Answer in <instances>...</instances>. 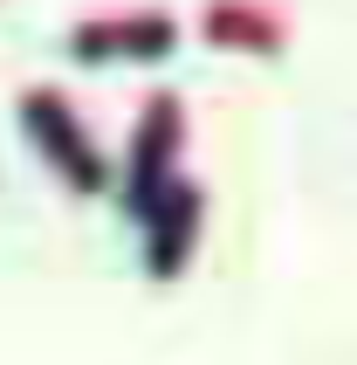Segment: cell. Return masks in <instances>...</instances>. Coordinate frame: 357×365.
Returning a JSON list of instances; mask_svg holds the SVG:
<instances>
[{
  "mask_svg": "<svg viewBox=\"0 0 357 365\" xmlns=\"http://www.w3.org/2000/svg\"><path fill=\"white\" fill-rule=\"evenodd\" d=\"M21 131L35 138V152L55 165L76 193H103V152L82 138L76 110H69L55 90H28V97H21Z\"/></svg>",
  "mask_w": 357,
  "mask_h": 365,
  "instance_id": "1",
  "label": "cell"
},
{
  "mask_svg": "<svg viewBox=\"0 0 357 365\" xmlns=\"http://www.w3.org/2000/svg\"><path fill=\"white\" fill-rule=\"evenodd\" d=\"M172 145H178V103L151 97L138 138H131V214H151V207L178 186L172 180Z\"/></svg>",
  "mask_w": 357,
  "mask_h": 365,
  "instance_id": "2",
  "label": "cell"
},
{
  "mask_svg": "<svg viewBox=\"0 0 357 365\" xmlns=\"http://www.w3.org/2000/svg\"><path fill=\"white\" fill-rule=\"evenodd\" d=\"M172 41H178V28L165 14H110V21H82L76 35H69V48H76L82 62H110V56L151 62V56H165Z\"/></svg>",
  "mask_w": 357,
  "mask_h": 365,
  "instance_id": "3",
  "label": "cell"
},
{
  "mask_svg": "<svg viewBox=\"0 0 357 365\" xmlns=\"http://www.w3.org/2000/svg\"><path fill=\"white\" fill-rule=\"evenodd\" d=\"M193 214H199V193L186 180H178L151 214H138V221L151 227V276H178L186 248H193Z\"/></svg>",
  "mask_w": 357,
  "mask_h": 365,
  "instance_id": "4",
  "label": "cell"
},
{
  "mask_svg": "<svg viewBox=\"0 0 357 365\" xmlns=\"http://www.w3.org/2000/svg\"><path fill=\"white\" fill-rule=\"evenodd\" d=\"M255 7H234V0H220L213 14H206V35L213 41H275V28H255Z\"/></svg>",
  "mask_w": 357,
  "mask_h": 365,
  "instance_id": "5",
  "label": "cell"
}]
</instances>
